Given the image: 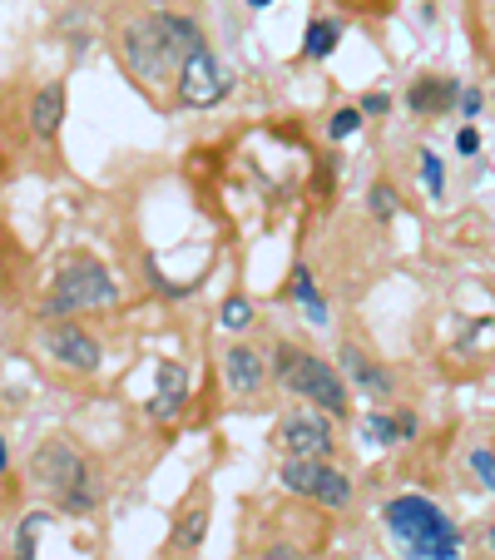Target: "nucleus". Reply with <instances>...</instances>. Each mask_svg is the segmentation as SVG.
<instances>
[{
    "instance_id": "nucleus-1",
    "label": "nucleus",
    "mask_w": 495,
    "mask_h": 560,
    "mask_svg": "<svg viewBox=\"0 0 495 560\" xmlns=\"http://www.w3.org/2000/svg\"><path fill=\"white\" fill-rule=\"evenodd\" d=\"M119 50H125V65L134 70L139 85L158 90V85H169V80H179L184 60H189L193 50H203V31L189 15H169V11L139 15L125 31Z\"/></svg>"
},
{
    "instance_id": "nucleus-2",
    "label": "nucleus",
    "mask_w": 495,
    "mask_h": 560,
    "mask_svg": "<svg viewBox=\"0 0 495 560\" xmlns=\"http://www.w3.org/2000/svg\"><path fill=\"white\" fill-rule=\"evenodd\" d=\"M387 530L401 540L411 560H456L461 556V530L436 501L426 497H397L387 506Z\"/></svg>"
},
{
    "instance_id": "nucleus-3",
    "label": "nucleus",
    "mask_w": 495,
    "mask_h": 560,
    "mask_svg": "<svg viewBox=\"0 0 495 560\" xmlns=\"http://www.w3.org/2000/svg\"><path fill=\"white\" fill-rule=\"evenodd\" d=\"M273 377L283 382L287 392H297V397L317 402L327 417H342V412H347V387H342L338 368H332V362H322V358H313V352L278 348L273 352Z\"/></svg>"
},
{
    "instance_id": "nucleus-4",
    "label": "nucleus",
    "mask_w": 495,
    "mask_h": 560,
    "mask_svg": "<svg viewBox=\"0 0 495 560\" xmlns=\"http://www.w3.org/2000/svg\"><path fill=\"white\" fill-rule=\"evenodd\" d=\"M31 466H35V481H40L45 491H55L64 511H90L95 506V497H90V487H85L90 471H85V462H80V452H74L70 442H45Z\"/></svg>"
},
{
    "instance_id": "nucleus-5",
    "label": "nucleus",
    "mask_w": 495,
    "mask_h": 560,
    "mask_svg": "<svg viewBox=\"0 0 495 560\" xmlns=\"http://www.w3.org/2000/svg\"><path fill=\"white\" fill-rule=\"evenodd\" d=\"M119 298V283L109 278V268L99 258H74L50 293V313H85V307H109Z\"/></svg>"
},
{
    "instance_id": "nucleus-6",
    "label": "nucleus",
    "mask_w": 495,
    "mask_h": 560,
    "mask_svg": "<svg viewBox=\"0 0 495 560\" xmlns=\"http://www.w3.org/2000/svg\"><path fill=\"white\" fill-rule=\"evenodd\" d=\"M283 487L303 501H317V506H347L352 501V481L327 462H283Z\"/></svg>"
},
{
    "instance_id": "nucleus-7",
    "label": "nucleus",
    "mask_w": 495,
    "mask_h": 560,
    "mask_svg": "<svg viewBox=\"0 0 495 560\" xmlns=\"http://www.w3.org/2000/svg\"><path fill=\"white\" fill-rule=\"evenodd\" d=\"M273 442L287 452V462H327L332 456V427L317 412H293L278 422Z\"/></svg>"
},
{
    "instance_id": "nucleus-8",
    "label": "nucleus",
    "mask_w": 495,
    "mask_h": 560,
    "mask_svg": "<svg viewBox=\"0 0 495 560\" xmlns=\"http://www.w3.org/2000/svg\"><path fill=\"white\" fill-rule=\"evenodd\" d=\"M228 70L219 65V55L203 45V50H193L189 60H184V70H179V100L184 105H193V109H209V105H219L223 95H228Z\"/></svg>"
},
{
    "instance_id": "nucleus-9",
    "label": "nucleus",
    "mask_w": 495,
    "mask_h": 560,
    "mask_svg": "<svg viewBox=\"0 0 495 560\" xmlns=\"http://www.w3.org/2000/svg\"><path fill=\"white\" fill-rule=\"evenodd\" d=\"M50 358L70 372H99V342L90 338L80 323H55L50 328Z\"/></svg>"
},
{
    "instance_id": "nucleus-10",
    "label": "nucleus",
    "mask_w": 495,
    "mask_h": 560,
    "mask_svg": "<svg viewBox=\"0 0 495 560\" xmlns=\"http://www.w3.org/2000/svg\"><path fill=\"white\" fill-rule=\"evenodd\" d=\"M184 402H189V372H184V362H158L149 412H154L158 422H174V417L184 412Z\"/></svg>"
},
{
    "instance_id": "nucleus-11",
    "label": "nucleus",
    "mask_w": 495,
    "mask_h": 560,
    "mask_svg": "<svg viewBox=\"0 0 495 560\" xmlns=\"http://www.w3.org/2000/svg\"><path fill=\"white\" fill-rule=\"evenodd\" d=\"M64 125V85H40V95L31 100V129L35 139H55Z\"/></svg>"
},
{
    "instance_id": "nucleus-12",
    "label": "nucleus",
    "mask_w": 495,
    "mask_h": 560,
    "mask_svg": "<svg viewBox=\"0 0 495 560\" xmlns=\"http://www.w3.org/2000/svg\"><path fill=\"white\" fill-rule=\"evenodd\" d=\"M342 372H347V377L357 382V392H367V397H391V377L362 348H342Z\"/></svg>"
},
{
    "instance_id": "nucleus-13",
    "label": "nucleus",
    "mask_w": 495,
    "mask_h": 560,
    "mask_svg": "<svg viewBox=\"0 0 495 560\" xmlns=\"http://www.w3.org/2000/svg\"><path fill=\"white\" fill-rule=\"evenodd\" d=\"M223 377H228L233 392H258L263 387V358L254 348H233L223 358Z\"/></svg>"
},
{
    "instance_id": "nucleus-14",
    "label": "nucleus",
    "mask_w": 495,
    "mask_h": 560,
    "mask_svg": "<svg viewBox=\"0 0 495 560\" xmlns=\"http://www.w3.org/2000/svg\"><path fill=\"white\" fill-rule=\"evenodd\" d=\"M416 432V417L411 412H401V417H381V412H372L367 422H362V436H367L372 446H391L397 436H411Z\"/></svg>"
},
{
    "instance_id": "nucleus-15",
    "label": "nucleus",
    "mask_w": 495,
    "mask_h": 560,
    "mask_svg": "<svg viewBox=\"0 0 495 560\" xmlns=\"http://www.w3.org/2000/svg\"><path fill=\"white\" fill-rule=\"evenodd\" d=\"M451 100H461V90H456L451 80H416V85H411V109H416V115L446 109Z\"/></svg>"
},
{
    "instance_id": "nucleus-16",
    "label": "nucleus",
    "mask_w": 495,
    "mask_h": 560,
    "mask_svg": "<svg viewBox=\"0 0 495 560\" xmlns=\"http://www.w3.org/2000/svg\"><path fill=\"white\" fill-rule=\"evenodd\" d=\"M338 40H342L338 21H313L307 25V55H313V60H327V55L338 50Z\"/></svg>"
},
{
    "instance_id": "nucleus-17",
    "label": "nucleus",
    "mask_w": 495,
    "mask_h": 560,
    "mask_svg": "<svg viewBox=\"0 0 495 560\" xmlns=\"http://www.w3.org/2000/svg\"><path fill=\"white\" fill-rule=\"evenodd\" d=\"M293 298L303 303V313L313 317V323H327V303L317 298V288H313V278H307V268H293Z\"/></svg>"
},
{
    "instance_id": "nucleus-18",
    "label": "nucleus",
    "mask_w": 495,
    "mask_h": 560,
    "mask_svg": "<svg viewBox=\"0 0 495 560\" xmlns=\"http://www.w3.org/2000/svg\"><path fill=\"white\" fill-rule=\"evenodd\" d=\"M422 184L432 199L446 194V164H441V154H432V149H422Z\"/></svg>"
},
{
    "instance_id": "nucleus-19",
    "label": "nucleus",
    "mask_w": 495,
    "mask_h": 560,
    "mask_svg": "<svg viewBox=\"0 0 495 560\" xmlns=\"http://www.w3.org/2000/svg\"><path fill=\"white\" fill-rule=\"evenodd\" d=\"M248 323H254V303H248V298H238V293H233L228 303H223V328H228V332H243V328H248Z\"/></svg>"
},
{
    "instance_id": "nucleus-20",
    "label": "nucleus",
    "mask_w": 495,
    "mask_h": 560,
    "mask_svg": "<svg viewBox=\"0 0 495 560\" xmlns=\"http://www.w3.org/2000/svg\"><path fill=\"white\" fill-rule=\"evenodd\" d=\"M471 471L481 476L485 491H495V446H475V452H471Z\"/></svg>"
},
{
    "instance_id": "nucleus-21",
    "label": "nucleus",
    "mask_w": 495,
    "mask_h": 560,
    "mask_svg": "<svg viewBox=\"0 0 495 560\" xmlns=\"http://www.w3.org/2000/svg\"><path fill=\"white\" fill-rule=\"evenodd\" d=\"M367 203H372V213H377V219H391V213H397V189H391V184H372Z\"/></svg>"
},
{
    "instance_id": "nucleus-22",
    "label": "nucleus",
    "mask_w": 495,
    "mask_h": 560,
    "mask_svg": "<svg viewBox=\"0 0 495 560\" xmlns=\"http://www.w3.org/2000/svg\"><path fill=\"white\" fill-rule=\"evenodd\" d=\"M362 129V109H338V115H332V125H327V135L332 139H352Z\"/></svg>"
},
{
    "instance_id": "nucleus-23",
    "label": "nucleus",
    "mask_w": 495,
    "mask_h": 560,
    "mask_svg": "<svg viewBox=\"0 0 495 560\" xmlns=\"http://www.w3.org/2000/svg\"><path fill=\"white\" fill-rule=\"evenodd\" d=\"M203 521H209V516H203V506L189 511V516L179 521V546H199V540H203Z\"/></svg>"
},
{
    "instance_id": "nucleus-24",
    "label": "nucleus",
    "mask_w": 495,
    "mask_h": 560,
    "mask_svg": "<svg viewBox=\"0 0 495 560\" xmlns=\"http://www.w3.org/2000/svg\"><path fill=\"white\" fill-rule=\"evenodd\" d=\"M456 149H461V154H475V149H481V135H475V129H461V135H456Z\"/></svg>"
},
{
    "instance_id": "nucleus-25",
    "label": "nucleus",
    "mask_w": 495,
    "mask_h": 560,
    "mask_svg": "<svg viewBox=\"0 0 495 560\" xmlns=\"http://www.w3.org/2000/svg\"><path fill=\"white\" fill-rule=\"evenodd\" d=\"M461 109L465 115H481V90H461Z\"/></svg>"
},
{
    "instance_id": "nucleus-26",
    "label": "nucleus",
    "mask_w": 495,
    "mask_h": 560,
    "mask_svg": "<svg viewBox=\"0 0 495 560\" xmlns=\"http://www.w3.org/2000/svg\"><path fill=\"white\" fill-rule=\"evenodd\" d=\"M362 109H367V115H387V95H367V105Z\"/></svg>"
},
{
    "instance_id": "nucleus-27",
    "label": "nucleus",
    "mask_w": 495,
    "mask_h": 560,
    "mask_svg": "<svg viewBox=\"0 0 495 560\" xmlns=\"http://www.w3.org/2000/svg\"><path fill=\"white\" fill-rule=\"evenodd\" d=\"M5 466H11V452H5V436H0V471H5Z\"/></svg>"
},
{
    "instance_id": "nucleus-28",
    "label": "nucleus",
    "mask_w": 495,
    "mask_h": 560,
    "mask_svg": "<svg viewBox=\"0 0 495 560\" xmlns=\"http://www.w3.org/2000/svg\"><path fill=\"white\" fill-rule=\"evenodd\" d=\"M248 5H254V11H263V5H268V0H248Z\"/></svg>"
},
{
    "instance_id": "nucleus-29",
    "label": "nucleus",
    "mask_w": 495,
    "mask_h": 560,
    "mask_svg": "<svg viewBox=\"0 0 495 560\" xmlns=\"http://www.w3.org/2000/svg\"><path fill=\"white\" fill-rule=\"evenodd\" d=\"M491 540H495V536H491Z\"/></svg>"
}]
</instances>
